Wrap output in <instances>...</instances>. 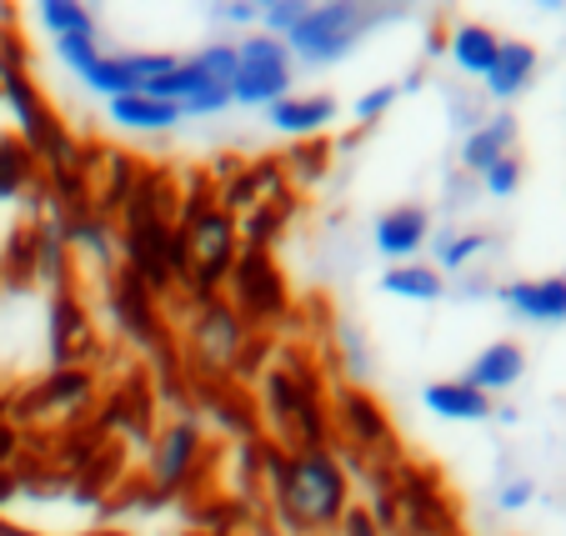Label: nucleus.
I'll list each match as a JSON object with an SVG mask.
<instances>
[{
	"mask_svg": "<svg viewBox=\"0 0 566 536\" xmlns=\"http://www.w3.org/2000/svg\"><path fill=\"white\" fill-rule=\"evenodd\" d=\"M261 482H266L271 512L286 536H336L342 516L356 506V476L336 446L286 451L266 441Z\"/></svg>",
	"mask_w": 566,
	"mask_h": 536,
	"instance_id": "obj_1",
	"label": "nucleus"
},
{
	"mask_svg": "<svg viewBox=\"0 0 566 536\" xmlns=\"http://www.w3.org/2000/svg\"><path fill=\"white\" fill-rule=\"evenodd\" d=\"M256 417L266 421V441L286 451H316L332 446V397L321 371L301 351H281L276 366L261 381Z\"/></svg>",
	"mask_w": 566,
	"mask_h": 536,
	"instance_id": "obj_2",
	"label": "nucleus"
},
{
	"mask_svg": "<svg viewBox=\"0 0 566 536\" xmlns=\"http://www.w3.org/2000/svg\"><path fill=\"white\" fill-rule=\"evenodd\" d=\"M381 21H391V11H376L366 0H321V6H306L301 25L286 35V51L296 65L326 71V65H342Z\"/></svg>",
	"mask_w": 566,
	"mask_h": 536,
	"instance_id": "obj_3",
	"label": "nucleus"
},
{
	"mask_svg": "<svg viewBox=\"0 0 566 536\" xmlns=\"http://www.w3.org/2000/svg\"><path fill=\"white\" fill-rule=\"evenodd\" d=\"M296 86V61H291L286 41L276 35H241L235 41V71H231V106L247 111H271L276 101L291 96Z\"/></svg>",
	"mask_w": 566,
	"mask_h": 536,
	"instance_id": "obj_4",
	"label": "nucleus"
},
{
	"mask_svg": "<svg viewBox=\"0 0 566 536\" xmlns=\"http://www.w3.org/2000/svg\"><path fill=\"white\" fill-rule=\"evenodd\" d=\"M101 381L91 366H65V371L35 376L31 387L11 391V421L15 427H41V421H86V411H96Z\"/></svg>",
	"mask_w": 566,
	"mask_h": 536,
	"instance_id": "obj_5",
	"label": "nucleus"
},
{
	"mask_svg": "<svg viewBox=\"0 0 566 536\" xmlns=\"http://www.w3.org/2000/svg\"><path fill=\"white\" fill-rule=\"evenodd\" d=\"M186 231V246H191V276H186V301H216L231 281V266L241 256V225L235 216H226L221 206H211L206 216H196Z\"/></svg>",
	"mask_w": 566,
	"mask_h": 536,
	"instance_id": "obj_6",
	"label": "nucleus"
},
{
	"mask_svg": "<svg viewBox=\"0 0 566 536\" xmlns=\"http://www.w3.org/2000/svg\"><path fill=\"white\" fill-rule=\"evenodd\" d=\"M45 346H51V371L101 361V332H96V316H91L86 291L75 281V271L61 281H51V301H45Z\"/></svg>",
	"mask_w": 566,
	"mask_h": 536,
	"instance_id": "obj_7",
	"label": "nucleus"
},
{
	"mask_svg": "<svg viewBox=\"0 0 566 536\" xmlns=\"http://www.w3.org/2000/svg\"><path fill=\"white\" fill-rule=\"evenodd\" d=\"M146 502H166V496H176L186 482L196 476V466H201L206 456V427L196 411H181V417H171L160 431H150L146 441Z\"/></svg>",
	"mask_w": 566,
	"mask_h": 536,
	"instance_id": "obj_8",
	"label": "nucleus"
},
{
	"mask_svg": "<svg viewBox=\"0 0 566 536\" xmlns=\"http://www.w3.org/2000/svg\"><path fill=\"white\" fill-rule=\"evenodd\" d=\"M231 301V312L247 322V332H261V326L281 322L291 306V291H286V271L276 266L271 251H256V246H241L231 266V281L221 291Z\"/></svg>",
	"mask_w": 566,
	"mask_h": 536,
	"instance_id": "obj_9",
	"label": "nucleus"
},
{
	"mask_svg": "<svg viewBox=\"0 0 566 536\" xmlns=\"http://www.w3.org/2000/svg\"><path fill=\"white\" fill-rule=\"evenodd\" d=\"M332 431L361 456V466H396L401 462L391 417H386L381 401L361 387H342L332 397Z\"/></svg>",
	"mask_w": 566,
	"mask_h": 536,
	"instance_id": "obj_10",
	"label": "nucleus"
},
{
	"mask_svg": "<svg viewBox=\"0 0 566 536\" xmlns=\"http://www.w3.org/2000/svg\"><path fill=\"white\" fill-rule=\"evenodd\" d=\"M106 312H111L116 336H126V341L140 346V351H160V346H171L160 296L136 276V271L120 266V261L106 271Z\"/></svg>",
	"mask_w": 566,
	"mask_h": 536,
	"instance_id": "obj_11",
	"label": "nucleus"
},
{
	"mask_svg": "<svg viewBox=\"0 0 566 536\" xmlns=\"http://www.w3.org/2000/svg\"><path fill=\"white\" fill-rule=\"evenodd\" d=\"M186 351H191V361L211 366V371H226L231 376L235 356H241V346H247V322L231 312V301L216 296V301H196L191 312H186Z\"/></svg>",
	"mask_w": 566,
	"mask_h": 536,
	"instance_id": "obj_12",
	"label": "nucleus"
},
{
	"mask_svg": "<svg viewBox=\"0 0 566 536\" xmlns=\"http://www.w3.org/2000/svg\"><path fill=\"white\" fill-rule=\"evenodd\" d=\"M281 191H291L286 156H256V161H241V171L216 186V206L241 221L251 206H261L266 196H281Z\"/></svg>",
	"mask_w": 566,
	"mask_h": 536,
	"instance_id": "obj_13",
	"label": "nucleus"
},
{
	"mask_svg": "<svg viewBox=\"0 0 566 536\" xmlns=\"http://www.w3.org/2000/svg\"><path fill=\"white\" fill-rule=\"evenodd\" d=\"M150 421H156V391L146 387V376H126L111 397L96 401V427L111 441L130 437V441H150Z\"/></svg>",
	"mask_w": 566,
	"mask_h": 536,
	"instance_id": "obj_14",
	"label": "nucleus"
},
{
	"mask_svg": "<svg viewBox=\"0 0 566 536\" xmlns=\"http://www.w3.org/2000/svg\"><path fill=\"white\" fill-rule=\"evenodd\" d=\"M371 241L391 266L401 261H417L421 246H431V211L421 201H401V206H386L371 225Z\"/></svg>",
	"mask_w": 566,
	"mask_h": 536,
	"instance_id": "obj_15",
	"label": "nucleus"
},
{
	"mask_svg": "<svg viewBox=\"0 0 566 536\" xmlns=\"http://www.w3.org/2000/svg\"><path fill=\"white\" fill-rule=\"evenodd\" d=\"M496 301L516 322L532 326H562L566 322V276H532V281H502Z\"/></svg>",
	"mask_w": 566,
	"mask_h": 536,
	"instance_id": "obj_16",
	"label": "nucleus"
},
{
	"mask_svg": "<svg viewBox=\"0 0 566 536\" xmlns=\"http://www.w3.org/2000/svg\"><path fill=\"white\" fill-rule=\"evenodd\" d=\"M336 116H342V106H336V96H326V91H291L286 101H276V106L266 111L271 126H276L281 136H291V140L326 136Z\"/></svg>",
	"mask_w": 566,
	"mask_h": 536,
	"instance_id": "obj_17",
	"label": "nucleus"
},
{
	"mask_svg": "<svg viewBox=\"0 0 566 536\" xmlns=\"http://www.w3.org/2000/svg\"><path fill=\"white\" fill-rule=\"evenodd\" d=\"M522 376H526V351H522V341H486L476 356L467 361V376L461 381H471V387L481 391V397H502V391H512V387H522Z\"/></svg>",
	"mask_w": 566,
	"mask_h": 536,
	"instance_id": "obj_18",
	"label": "nucleus"
},
{
	"mask_svg": "<svg viewBox=\"0 0 566 536\" xmlns=\"http://www.w3.org/2000/svg\"><path fill=\"white\" fill-rule=\"evenodd\" d=\"M506 156H516V116L512 111H496V116L476 120V126L467 130V140H461V171H471V176L492 171V166L506 161Z\"/></svg>",
	"mask_w": 566,
	"mask_h": 536,
	"instance_id": "obj_19",
	"label": "nucleus"
},
{
	"mask_svg": "<svg viewBox=\"0 0 566 536\" xmlns=\"http://www.w3.org/2000/svg\"><path fill=\"white\" fill-rule=\"evenodd\" d=\"M421 407L441 421H492L496 401L481 397V391L471 387V381H461V376H447V381H427Z\"/></svg>",
	"mask_w": 566,
	"mask_h": 536,
	"instance_id": "obj_20",
	"label": "nucleus"
},
{
	"mask_svg": "<svg viewBox=\"0 0 566 536\" xmlns=\"http://www.w3.org/2000/svg\"><path fill=\"white\" fill-rule=\"evenodd\" d=\"M536 65H542V55H536L532 41H502V51H496V65L486 71V96L492 101H516L526 86L536 81Z\"/></svg>",
	"mask_w": 566,
	"mask_h": 536,
	"instance_id": "obj_21",
	"label": "nucleus"
},
{
	"mask_svg": "<svg viewBox=\"0 0 566 536\" xmlns=\"http://www.w3.org/2000/svg\"><path fill=\"white\" fill-rule=\"evenodd\" d=\"M136 181H140L136 156H120V150H111L106 161H101V181H91V211H96L101 221H120L126 201L136 196Z\"/></svg>",
	"mask_w": 566,
	"mask_h": 536,
	"instance_id": "obj_22",
	"label": "nucleus"
},
{
	"mask_svg": "<svg viewBox=\"0 0 566 536\" xmlns=\"http://www.w3.org/2000/svg\"><path fill=\"white\" fill-rule=\"evenodd\" d=\"M41 191V156L15 130H0V206Z\"/></svg>",
	"mask_w": 566,
	"mask_h": 536,
	"instance_id": "obj_23",
	"label": "nucleus"
},
{
	"mask_svg": "<svg viewBox=\"0 0 566 536\" xmlns=\"http://www.w3.org/2000/svg\"><path fill=\"white\" fill-rule=\"evenodd\" d=\"M451 65H457L461 75H476V81H486V71L496 65V51H502V35L492 31V25L481 21H461L451 25Z\"/></svg>",
	"mask_w": 566,
	"mask_h": 536,
	"instance_id": "obj_24",
	"label": "nucleus"
},
{
	"mask_svg": "<svg viewBox=\"0 0 566 536\" xmlns=\"http://www.w3.org/2000/svg\"><path fill=\"white\" fill-rule=\"evenodd\" d=\"M296 191H281V196H266L261 206H251L247 216H241V246H256V251H271L281 237H286L291 216H296Z\"/></svg>",
	"mask_w": 566,
	"mask_h": 536,
	"instance_id": "obj_25",
	"label": "nucleus"
},
{
	"mask_svg": "<svg viewBox=\"0 0 566 536\" xmlns=\"http://www.w3.org/2000/svg\"><path fill=\"white\" fill-rule=\"evenodd\" d=\"M106 111H111V120H116L120 130H171V126H181V120H186L181 106H171V101H156V96H146V91L106 101Z\"/></svg>",
	"mask_w": 566,
	"mask_h": 536,
	"instance_id": "obj_26",
	"label": "nucleus"
},
{
	"mask_svg": "<svg viewBox=\"0 0 566 536\" xmlns=\"http://www.w3.org/2000/svg\"><path fill=\"white\" fill-rule=\"evenodd\" d=\"M381 291L386 296H401V301H441L447 296V281H441V271L427 266V261H401V266L381 271Z\"/></svg>",
	"mask_w": 566,
	"mask_h": 536,
	"instance_id": "obj_27",
	"label": "nucleus"
},
{
	"mask_svg": "<svg viewBox=\"0 0 566 536\" xmlns=\"http://www.w3.org/2000/svg\"><path fill=\"white\" fill-rule=\"evenodd\" d=\"M332 156H336V146L326 136L296 140V146L286 150V176L296 186H316V181H326V176H332Z\"/></svg>",
	"mask_w": 566,
	"mask_h": 536,
	"instance_id": "obj_28",
	"label": "nucleus"
},
{
	"mask_svg": "<svg viewBox=\"0 0 566 536\" xmlns=\"http://www.w3.org/2000/svg\"><path fill=\"white\" fill-rule=\"evenodd\" d=\"M0 281H11V286H31V281H35L31 221H21V225H11V231H6V246H0Z\"/></svg>",
	"mask_w": 566,
	"mask_h": 536,
	"instance_id": "obj_29",
	"label": "nucleus"
},
{
	"mask_svg": "<svg viewBox=\"0 0 566 536\" xmlns=\"http://www.w3.org/2000/svg\"><path fill=\"white\" fill-rule=\"evenodd\" d=\"M35 21L51 31V41H61V35H101L96 15H91L81 0H41V6H35Z\"/></svg>",
	"mask_w": 566,
	"mask_h": 536,
	"instance_id": "obj_30",
	"label": "nucleus"
},
{
	"mask_svg": "<svg viewBox=\"0 0 566 536\" xmlns=\"http://www.w3.org/2000/svg\"><path fill=\"white\" fill-rule=\"evenodd\" d=\"M486 246H492V237H486V231H457V237H441L437 241V271H441V276H447V271L457 276V271H467Z\"/></svg>",
	"mask_w": 566,
	"mask_h": 536,
	"instance_id": "obj_31",
	"label": "nucleus"
},
{
	"mask_svg": "<svg viewBox=\"0 0 566 536\" xmlns=\"http://www.w3.org/2000/svg\"><path fill=\"white\" fill-rule=\"evenodd\" d=\"M522 176H526L522 156H506V161H496L492 171H481L476 181H481V191H486V196H496V201H506V196H516V191H522Z\"/></svg>",
	"mask_w": 566,
	"mask_h": 536,
	"instance_id": "obj_32",
	"label": "nucleus"
},
{
	"mask_svg": "<svg viewBox=\"0 0 566 536\" xmlns=\"http://www.w3.org/2000/svg\"><path fill=\"white\" fill-rule=\"evenodd\" d=\"M301 15H306V0H271V6H261V35L286 41V35L301 25Z\"/></svg>",
	"mask_w": 566,
	"mask_h": 536,
	"instance_id": "obj_33",
	"label": "nucleus"
},
{
	"mask_svg": "<svg viewBox=\"0 0 566 536\" xmlns=\"http://www.w3.org/2000/svg\"><path fill=\"white\" fill-rule=\"evenodd\" d=\"M401 101V86H371V91H361L356 96V120H361V130L366 126H376V120H386V111Z\"/></svg>",
	"mask_w": 566,
	"mask_h": 536,
	"instance_id": "obj_34",
	"label": "nucleus"
},
{
	"mask_svg": "<svg viewBox=\"0 0 566 536\" xmlns=\"http://www.w3.org/2000/svg\"><path fill=\"white\" fill-rule=\"evenodd\" d=\"M532 502H536V482H532V476H506V482L496 486V506H502V512H526Z\"/></svg>",
	"mask_w": 566,
	"mask_h": 536,
	"instance_id": "obj_35",
	"label": "nucleus"
},
{
	"mask_svg": "<svg viewBox=\"0 0 566 536\" xmlns=\"http://www.w3.org/2000/svg\"><path fill=\"white\" fill-rule=\"evenodd\" d=\"M226 106H231V86H206V91H196V96L186 101L181 116H186V120H196V116H221Z\"/></svg>",
	"mask_w": 566,
	"mask_h": 536,
	"instance_id": "obj_36",
	"label": "nucleus"
},
{
	"mask_svg": "<svg viewBox=\"0 0 566 536\" xmlns=\"http://www.w3.org/2000/svg\"><path fill=\"white\" fill-rule=\"evenodd\" d=\"M25 456V431L15 421H0V472H11Z\"/></svg>",
	"mask_w": 566,
	"mask_h": 536,
	"instance_id": "obj_37",
	"label": "nucleus"
},
{
	"mask_svg": "<svg viewBox=\"0 0 566 536\" xmlns=\"http://www.w3.org/2000/svg\"><path fill=\"white\" fill-rule=\"evenodd\" d=\"M216 15L231 25H241V31H261V6H251V0H231V6H216Z\"/></svg>",
	"mask_w": 566,
	"mask_h": 536,
	"instance_id": "obj_38",
	"label": "nucleus"
},
{
	"mask_svg": "<svg viewBox=\"0 0 566 536\" xmlns=\"http://www.w3.org/2000/svg\"><path fill=\"white\" fill-rule=\"evenodd\" d=\"M336 536H386V532H381V526H376V516L366 512L361 502H356L352 512L342 516V526H336Z\"/></svg>",
	"mask_w": 566,
	"mask_h": 536,
	"instance_id": "obj_39",
	"label": "nucleus"
},
{
	"mask_svg": "<svg viewBox=\"0 0 566 536\" xmlns=\"http://www.w3.org/2000/svg\"><path fill=\"white\" fill-rule=\"evenodd\" d=\"M21 496V466H11V472H0V512Z\"/></svg>",
	"mask_w": 566,
	"mask_h": 536,
	"instance_id": "obj_40",
	"label": "nucleus"
},
{
	"mask_svg": "<svg viewBox=\"0 0 566 536\" xmlns=\"http://www.w3.org/2000/svg\"><path fill=\"white\" fill-rule=\"evenodd\" d=\"M86 536H126V532H111V526H96V532H86Z\"/></svg>",
	"mask_w": 566,
	"mask_h": 536,
	"instance_id": "obj_41",
	"label": "nucleus"
}]
</instances>
